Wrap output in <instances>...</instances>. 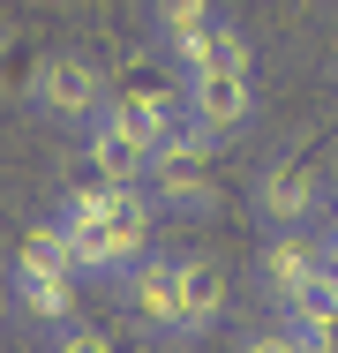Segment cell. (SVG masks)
<instances>
[{
	"instance_id": "1",
	"label": "cell",
	"mask_w": 338,
	"mask_h": 353,
	"mask_svg": "<svg viewBox=\"0 0 338 353\" xmlns=\"http://www.w3.org/2000/svg\"><path fill=\"white\" fill-rule=\"evenodd\" d=\"M106 203H113V181H98V173H83L61 196V233H68V248H75V271L83 279H121L128 271V248H121Z\"/></svg>"
},
{
	"instance_id": "2",
	"label": "cell",
	"mask_w": 338,
	"mask_h": 353,
	"mask_svg": "<svg viewBox=\"0 0 338 353\" xmlns=\"http://www.w3.org/2000/svg\"><path fill=\"white\" fill-rule=\"evenodd\" d=\"M150 203L158 211H181V218H210L218 211V173H210V143H196L188 128L166 136L150 150V173H143Z\"/></svg>"
},
{
	"instance_id": "3",
	"label": "cell",
	"mask_w": 338,
	"mask_h": 353,
	"mask_svg": "<svg viewBox=\"0 0 338 353\" xmlns=\"http://www.w3.org/2000/svg\"><path fill=\"white\" fill-rule=\"evenodd\" d=\"M30 105L46 113V121H68V128H90L106 105H113V68H98L90 53H46V68H38V90H30Z\"/></svg>"
},
{
	"instance_id": "4",
	"label": "cell",
	"mask_w": 338,
	"mask_h": 353,
	"mask_svg": "<svg viewBox=\"0 0 338 353\" xmlns=\"http://www.w3.org/2000/svg\"><path fill=\"white\" fill-rule=\"evenodd\" d=\"M324 211H331L324 165H308V158H270L264 173H256V218H264V233H301V225H316Z\"/></svg>"
},
{
	"instance_id": "5",
	"label": "cell",
	"mask_w": 338,
	"mask_h": 353,
	"mask_svg": "<svg viewBox=\"0 0 338 353\" xmlns=\"http://www.w3.org/2000/svg\"><path fill=\"white\" fill-rule=\"evenodd\" d=\"M256 121V75L248 68H203L188 75V136L196 143H241Z\"/></svg>"
},
{
	"instance_id": "6",
	"label": "cell",
	"mask_w": 338,
	"mask_h": 353,
	"mask_svg": "<svg viewBox=\"0 0 338 353\" xmlns=\"http://www.w3.org/2000/svg\"><path fill=\"white\" fill-rule=\"evenodd\" d=\"M121 301H128L135 331H150V339H166V346H188V339H181V256H173V248L135 256L128 271H121Z\"/></svg>"
},
{
	"instance_id": "7",
	"label": "cell",
	"mask_w": 338,
	"mask_h": 353,
	"mask_svg": "<svg viewBox=\"0 0 338 353\" xmlns=\"http://www.w3.org/2000/svg\"><path fill=\"white\" fill-rule=\"evenodd\" d=\"M264 285H270L278 308L324 293V233H316V225H301V233H270V241H264Z\"/></svg>"
},
{
	"instance_id": "8",
	"label": "cell",
	"mask_w": 338,
	"mask_h": 353,
	"mask_svg": "<svg viewBox=\"0 0 338 353\" xmlns=\"http://www.w3.org/2000/svg\"><path fill=\"white\" fill-rule=\"evenodd\" d=\"M158 53H166L181 75H203V68H256L248 38H241L226 15H210V23H188V30H173V38H158Z\"/></svg>"
},
{
	"instance_id": "9",
	"label": "cell",
	"mask_w": 338,
	"mask_h": 353,
	"mask_svg": "<svg viewBox=\"0 0 338 353\" xmlns=\"http://www.w3.org/2000/svg\"><path fill=\"white\" fill-rule=\"evenodd\" d=\"M75 271H46V263H8V293H15V308L30 316V323H46V331H61V323H75Z\"/></svg>"
},
{
	"instance_id": "10",
	"label": "cell",
	"mask_w": 338,
	"mask_h": 353,
	"mask_svg": "<svg viewBox=\"0 0 338 353\" xmlns=\"http://www.w3.org/2000/svg\"><path fill=\"white\" fill-rule=\"evenodd\" d=\"M226 301H233L226 263H218V256H181V339L218 331V323H226Z\"/></svg>"
},
{
	"instance_id": "11",
	"label": "cell",
	"mask_w": 338,
	"mask_h": 353,
	"mask_svg": "<svg viewBox=\"0 0 338 353\" xmlns=\"http://www.w3.org/2000/svg\"><path fill=\"white\" fill-rule=\"evenodd\" d=\"M38 68H46V53L23 30H0V98H30L38 90Z\"/></svg>"
},
{
	"instance_id": "12",
	"label": "cell",
	"mask_w": 338,
	"mask_h": 353,
	"mask_svg": "<svg viewBox=\"0 0 338 353\" xmlns=\"http://www.w3.org/2000/svg\"><path fill=\"white\" fill-rule=\"evenodd\" d=\"M210 15H218V0H150V30L158 38H173L188 23H210Z\"/></svg>"
},
{
	"instance_id": "13",
	"label": "cell",
	"mask_w": 338,
	"mask_h": 353,
	"mask_svg": "<svg viewBox=\"0 0 338 353\" xmlns=\"http://www.w3.org/2000/svg\"><path fill=\"white\" fill-rule=\"evenodd\" d=\"M241 353H308V339H301V331L278 316L270 331H248V339H241Z\"/></svg>"
},
{
	"instance_id": "14",
	"label": "cell",
	"mask_w": 338,
	"mask_h": 353,
	"mask_svg": "<svg viewBox=\"0 0 338 353\" xmlns=\"http://www.w3.org/2000/svg\"><path fill=\"white\" fill-rule=\"evenodd\" d=\"M46 353H113V346H106V339H98L90 323H61V331H53V346H46Z\"/></svg>"
},
{
	"instance_id": "15",
	"label": "cell",
	"mask_w": 338,
	"mask_h": 353,
	"mask_svg": "<svg viewBox=\"0 0 338 353\" xmlns=\"http://www.w3.org/2000/svg\"><path fill=\"white\" fill-rule=\"evenodd\" d=\"M8 308H15V293H8V285H0V323H8Z\"/></svg>"
},
{
	"instance_id": "16",
	"label": "cell",
	"mask_w": 338,
	"mask_h": 353,
	"mask_svg": "<svg viewBox=\"0 0 338 353\" xmlns=\"http://www.w3.org/2000/svg\"><path fill=\"white\" fill-rule=\"evenodd\" d=\"M331 218H338V173H331Z\"/></svg>"
}]
</instances>
